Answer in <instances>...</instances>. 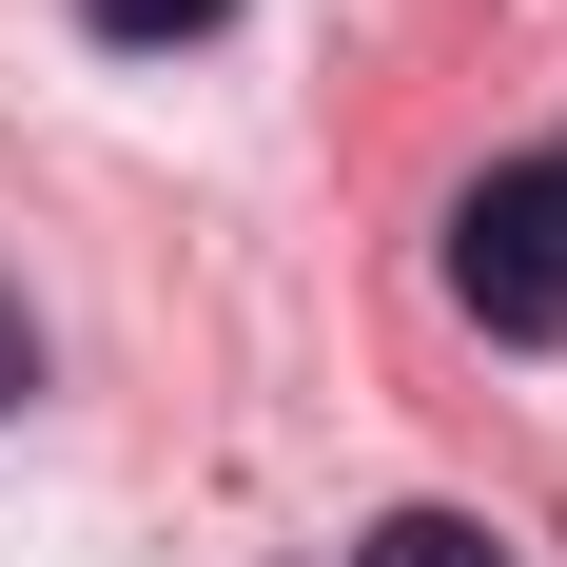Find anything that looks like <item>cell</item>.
<instances>
[{"instance_id": "cell-1", "label": "cell", "mask_w": 567, "mask_h": 567, "mask_svg": "<svg viewBox=\"0 0 567 567\" xmlns=\"http://www.w3.org/2000/svg\"><path fill=\"white\" fill-rule=\"evenodd\" d=\"M451 293H470L509 352H548V333H567V157L470 176V216H451Z\"/></svg>"}, {"instance_id": "cell-2", "label": "cell", "mask_w": 567, "mask_h": 567, "mask_svg": "<svg viewBox=\"0 0 567 567\" xmlns=\"http://www.w3.org/2000/svg\"><path fill=\"white\" fill-rule=\"evenodd\" d=\"M352 567H509V548H489V528H470V509H392V528H372V548H352Z\"/></svg>"}, {"instance_id": "cell-3", "label": "cell", "mask_w": 567, "mask_h": 567, "mask_svg": "<svg viewBox=\"0 0 567 567\" xmlns=\"http://www.w3.org/2000/svg\"><path fill=\"white\" fill-rule=\"evenodd\" d=\"M79 20H99V40H216L235 0H79Z\"/></svg>"}, {"instance_id": "cell-4", "label": "cell", "mask_w": 567, "mask_h": 567, "mask_svg": "<svg viewBox=\"0 0 567 567\" xmlns=\"http://www.w3.org/2000/svg\"><path fill=\"white\" fill-rule=\"evenodd\" d=\"M40 392V313H20V293H0V411Z\"/></svg>"}]
</instances>
